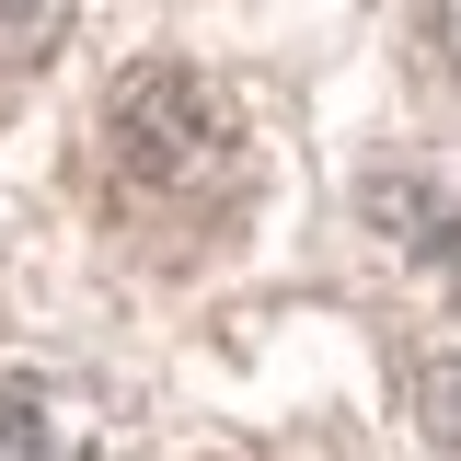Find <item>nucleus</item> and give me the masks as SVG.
I'll return each instance as SVG.
<instances>
[{"label": "nucleus", "instance_id": "4", "mask_svg": "<svg viewBox=\"0 0 461 461\" xmlns=\"http://www.w3.org/2000/svg\"><path fill=\"white\" fill-rule=\"evenodd\" d=\"M415 415H427V438L461 461V357H427V381H415Z\"/></svg>", "mask_w": 461, "mask_h": 461}, {"label": "nucleus", "instance_id": "5", "mask_svg": "<svg viewBox=\"0 0 461 461\" xmlns=\"http://www.w3.org/2000/svg\"><path fill=\"white\" fill-rule=\"evenodd\" d=\"M427 47L450 58V81H461V0H427Z\"/></svg>", "mask_w": 461, "mask_h": 461}, {"label": "nucleus", "instance_id": "3", "mask_svg": "<svg viewBox=\"0 0 461 461\" xmlns=\"http://www.w3.org/2000/svg\"><path fill=\"white\" fill-rule=\"evenodd\" d=\"M0 461H115L93 403L58 381H0Z\"/></svg>", "mask_w": 461, "mask_h": 461}, {"label": "nucleus", "instance_id": "1", "mask_svg": "<svg viewBox=\"0 0 461 461\" xmlns=\"http://www.w3.org/2000/svg\"><path fill=\"white\" fill-rule=\"evenodd\" d=\"M104 162L139 208H220L242 185V115L196 69H127L104 104Z\"/></svg>", "mask_w": 461, "mask_h": 461}, {"label": "nucleus", "instance_id": "2", "mask_svg": "<svg viewBox=\"0 0 461 461\" xmlns=\"http://www.w3.org/2000/svg\"><path fill=\"white\" fill-rule=\"evenodd\" d=\"M369 220L393 230L415 266H450L461 277V173L450 162H381L369 173Z\"/></svg>", "mask_w": 461, "mask_h": 461}]
</instances>
